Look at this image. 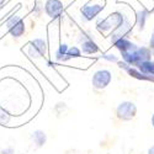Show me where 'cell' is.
I'll list each match as a JSON object with an SVG mask.
<instances>
[{"label":"cell","mask_w":154,"mask_h":154,"mask_svg":"<svg viewBox=\"0 0 154 154\" xmlns=\"http://www.w3.org/2000/svg\"><path fill=\"white\" fill-rule=\"evenodd\" d=\"M138 69L140 73L148 74V75H154V60H146V62H140L138 64Z\"/></svg>","instance_id":"cell-9"},{"label":"cell","mask_w":154,"mask_h":154,"mask_svg":"<svg viewBox=\"0 0 154 154\" xmlns=\"http://www.w3.org/2000/svg\"><path fill=\"white\" fill-rule=\"evenodd\" d=\"M20 20H21V19H20L19 16H16V15H15V16H11V17L6 21V26H8V29H11V27L14 26V25H15L17 21H20Z\"/></svg>","instance_id":"cell-18"},{"label":"cell","mask_w":154,"mask_h":154,"mask_svg":"<svg viewBox=\"0 0 154 154\" xmlns=\"http://www.w3.org/2000/svg\"><path fill=\"white\" fill-rule=\"evenodd\" d=\"M102 58L109 60V62H117V57L115 54H111V53H106V54H102Z\"/></svg>","instance_id":"cell-19"},{"label":"cell","mask_w":154,"mask_h":154,"mask_svg":"<svg viewBox=\"0 0 154 154\" xmlns=\"http://www.w3.org/2000/svg\"><path fill=\"white\" fill-rule=\"evenodd\" d=\"M123 21H125V17L122 14H120V12H113V14H110L106 19L100 20L97 22V30L100 32H106L109 30H115L119 26H121L123 23Z\"/></svg>","instance_id":"cell-1"},{"label":"cell","mask_w":154,"mask_h":154,"mask_svg":"<svg viewBox=\"0 0 154 154\" xmlns=\"http://www.w3.org/2000/svg\"><path fill=\"white\" fill-rule=\"evenodd\" d=\"M152 125H153V127H154V113H153V116H152Z\"/></svg>","instance_id":"cell-23"},{"label":"cell","mask_w":154,"mask_h":154,"mask_svg":"<svg viewBox=\"0 0 154 154\" xmlns=\"http://www.w3.org/2000/svg\"><path fill=\"white\" fill-rule=\"evenodd\" d=\"M46 52H47V43L43 40H41V38H37V40H33L32 42H30L29 56L31 58H40L45 56Z\"/></svg>","instance_id":"cell-4"},{"label":"cell","mask_w":154,"mask_h":154,"mask_svg":"<svg viewBox=\"0 0 154 154\" xmlns=\"http://www.w3.org/2000/svg\"><path fill=\"white\" fill-rule=\"evenodd\" d=\"M119 67H120V68H123V69H126V70L130 68V67L127 66V63H126V62H119Z\"/></svg>","instance_id":"cell-20"},{"label":"cell","mask_w":154,"mask_h":154,"mask_svg":"<svg viewBox=\"0 0 154 154\" xmlns=\"http://www.w3.org/2000/svg\"><path fill=\"white\" fill-rule=\"evenodd\" d=\"M67 51H68V46L66 43L60 45L59 48H58V51H57V53H56V58L58 60H63V58L66 57V54H67Z\"/></svg>","instance_id":"cell-16"},{"label":"cell","mask_w":154,"mask_h":154,"mask_svg":"<svg viewBox=\"0 0 154 154\" xmlns=\"http://www.w3.org/2000/svg\"><path fill=\"white\" fill-rule=\"evenodd\" d=\"M131 29H132L131 23L128 22L127 20H125L121 26H119L117 29H115L113 32L111 33V41L115 42V41L120 40V38H125V36H126L127 33H130Z\"/></svg>","instance_id":"cell-7"},{"label":"cell","mask_w":154,"mask_h":154,"mask_svg":"<svg viewBox=\"0 0 154 154\" xmlns=\"http://www.w3.org/2000/svg\"><path fill=\"white\" fill-rule=\"evenodd\" d=\"M80 56H82V51L78 47H72V48H68L67 54L63 58V60H67V59H70V58H78Z\"/></svg>","instance_id":"cell-14"},{"label":"cell","mask_w":154,"mask_h":154,"mask_svg":"<svg viewBox=\"0 0 154 154\" xmlns=\"http://www.w3.org/2000/svg\"><path fill=\"white\" fill-rule=\"evenodd\" d=\"M82 49H83V52L86 53V54H93V53L99 52V47H97V45L91 40V38H88V40L83 41Z\"/></svg>","instance_id":"cell-8"},{"label":"cell","mask_w":154,"mask_h":154,"mask_svg":"<svg viewBox=\"0 0 154 154\" xmlns=\"http://www.w3.org/2000/svg\"><path fill=\"white\" fill-rule=\"evenodd\" d=\"M2 2H3V0H0V3H2Z\"/></svg>","instance_id":"cell-24"},{"label":"cell","mask_w":154,"mask_h":154,"mask_svg":"<svg viewBox=\"0 0 154 154\" xmlns=\"http://www.w3.org/2000/svg\"><path fill=\"white\" fill-rule=\"evenodd\" d=\"M148 154H154V147L149 148V150H148Z\"/></svg>","instance_id":"cell-22"},{"label":"cell","mask_w":154,"mask_h":154,"mask_svg":"<svg viewBox=\"0 0 154 154\" xmlns=\"http://www.w3.org/2000/svg\"><path fill=\"white\" fill-rule=\"evenodd\" d=\"M45 10L49 17L57 19L60 16L63 11V4L59 0H47V3L45 5Z\"/></svg>","instance_id":"cell-6"},{"label":"cell","mask_w":154,"mask_h":154,"mask_svg":"<svg viewBox=\"0 0 154 154\" xmlns=\"http://www.w3.org/2000/svg\"><path fill=\"white\" fill-rule=\"evenodd\" d=\"M10 120H11V116H10V115H9L5 110L0 109V125L5 126V125H8V123L10 122Z\"/></svg>","instance_id":"cell-17"},{"label":"cell","mask_w":154,"mask_h":154,"mask_svg":"<svg viewBox=\"0 0 154 154\" xmlns=\"http://www.w3.org/2000/svg\"><path fill=\"white\" fill-rule=\"evenodd\" d=\"M117 117L123 121H130L137 115V106L131 101H123L116 109Z\"/></svg>","instance_id":"cell-2"},{"label":"cell","mask_w":154,"mask_h":154,"mask_svg":"<svg viewBox=\"0 0 154 154\" xmlns=\"http://www.w3.org/2000/svg\"><path fill=\"white\" fill-rule=\"evenodd\" d=\"M113 45H115V47H116V48H119L121 52H125V51H127V49H130L131 47H133L134 43L130 42L128 40H126V38H120V40L115 41Z\"/></svg>","instance_id":"cell-13"},{"label":"cell","mask_w":154,"mask_h":154,"mask_svg":"<svg viewBox=\"0 0 154 154\" xmlns=\"http://www.w3.org/2000/svg\"><path fill=\"white\" fill-rule=\"evenodd\" d=\"M111 79H112L111 72L107 69H101L93 75L91 83L95 89H105L111 83Z\"/></svg>","instance_id":"cell-3"},{"label":"cell","mask_w":154,"mask_h":154,"mask_svg":"<svg viewBox=\"0 0 154 154\" xmlns=\"http://www.w3.org/2000/svg\"><path fill=\"white\" fill-rule=\"evenodd\" d=\"M9 30H10V33H11L12 37L19 38V37H21V36L23 35V32H25V23H23L22 20H20V21H17V22L14 25V26H12L11 29H9Z\"/></svg>","instance_id":"cell-11"},{"label":"cell","mask_w":154,"mask_h":154,"mask_svg":"<svg viewBox=\"0 0 154 154\" xmlns=\"http://www.w3.org/2000/svg\"><path fill=\"white\" fill-rule=\"evenodd\" d=\"M147 15H148V14H147V11H139L138 14H137V23H138V26H139L140 30L144 27Z\"/></svg>","instance_id":"cell-15"},{"label":"cell","mask_w":154,"mask_h":154,"mask_svg":"<svg viewBox=\"0 0 154 154\" xmlns=\"http://www.w3.org/2000/svg\"><path fill=\"white\" fill-rule=\"evenodd\" d=\"M150 48H154V33L152 35V38H150Z\"/></svg>","instance_id":"cell-21"},{"label":"cell","mask_w":154,"mask_h":154,"mask_svg":"<svg viewBox=\"0 0 154 154\" xmlns=\"http://www.w3.org/2000/svg\"><path fill=\"white\" fill-rule=\"evenodd\" d=\"M128 74H130L131 76H133V78L136 79H139V80H148V82H153L154 83V75H148V74H143V73H140L133 68H128L127 69Z\"/></svg>","instance_id":"cell-10"},{"label":"cell","mask_w":154,"mask_h":154,"mask_svg":"<svg viewBox=\"0 0 154 154\" xmlns=\"http://www.w3.org/2000/svg\"><path fill=\"white\" fill-rule=\"evenodd\" d=\"M102 10H104V4H86L84 8H82V15L85 20L90 21L96 17Z\"/></svg>","instance_id":"cell-5"},{"label":"cell","mask_w":154,"mask_h":154,"mask_svg":"<svg viewBox=\"0 0 154 154\" xmlns=\"http://www.w3.org/2000/svg\"><path fill=\"white\" fill-rule=\"evenodd\" d=\"M32 139H33V142L36 143L37 147H42V146L46 143L47 137H46V133H45L43 131L37 130V131L33 132V134H32Z\"/></svg>","instance_id":"cell-12"}]
</instances>
